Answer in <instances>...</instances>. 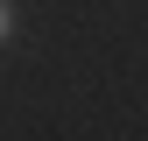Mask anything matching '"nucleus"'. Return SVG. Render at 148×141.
Here are the masks:
<instances>
[{
	"label": "nucleus",
	"mask_w": 148,
	"mask_h": 141,
	"mask_svg": "<svg viewBox=\"0 0 148 141\" xmlns=\"http://www.w3.org/2000/svg\"><path fill=\"white\" fill-rule=\"evenodd\" d=\"M14 35V0H0V42Z\"/></svg>",
	"instance_id": "f257e3e1"
}]
</instances>
